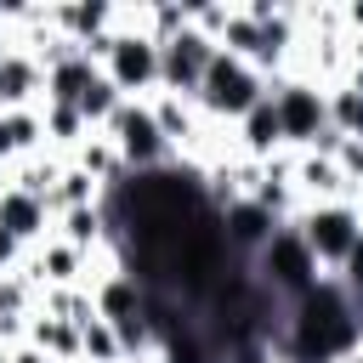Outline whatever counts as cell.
I'll return each instance as SVG.
<instances>
[{
  "label": "cell",
  "mask_w": 363,
  "mask_h": 363,
  "mask_svg": "<svg viewBox=\"0 0 363 363\" xmlns=\"http://www.w3.org/2000/svg\"><path fill=\"white\" fill-rule=\"evenodd\" d=\"M357 340H363V318H357V306L340 284H312L295 301L289 335H284L295 363H340V357L357 352Z\"/></svg>",
  "instance_id": "6da1fadb"
},
{
  "label": "cell",
  "mask_w": 363,
  "mask_h": 363,
  "mask_svg": "<svg viewBox=\"0 0 363 363\" xmlns=\"http://www.w3.org/2000/svg\"><path fill=\"white\" fill-rule=\"evenodd\" d=\"M261 96H267V91H261L255 68H250V62H238V57H227V51H216V62L204 68L199 102H204L210 113H221V119H244Z\"/></svg>",
  "instance_id": "7a4b0ae2"
},
{
  "label": "cell",
  "mask_w": 363,
  "mask_h": 363,
  "mask_svg": "<svg viewBox=\"0 0 363 363\" xmlns=\"http://www.w3.org/2000/svg\"><path fill=\"white\" fill-rule=\"evenodd\" d=\"M108 130H113L108 142H113L119 164H136V176H142V170H159V164L170 159V142L159 136L153 108H142V102H119L113 119H108Z\"/></svg>",
  "instance_id": "3957f363"
},
{
  "label": "cell",
  "mask_w": 363,
  "mask_h": 363,
  "mask_svg": "<svg viewBox=\"0 0 363 363\" xmlns=\"http://www.w3.org/2000/svg\"><path fill=\"white\" fill-rule=\"evenodd\" d=\"M301 238H306L312 261L346 267V255H352L357 238H363V216H357L352 204H312V216L301 221Z\"/></svg>",
  "instance_id": "277c9868"
},
{
  "label": "cell",
  "mask_w": 363,
  "mask_h": 363,
  "mask_svg": "<svg viewBox=\"0 0 363 363\" xmlns=\"http://www.w3.org/2000/svg\"><path fill=\"white\" fill-rule=\"evenodd\" d=\"M261 284L272 295H289V301H301L318 284V261H312V250H306L301 233H272L267 238V250H261Z\"/></svg>",
  "instance_id": "5b68a950"
},
{
  "label": "cell",
  "mask_w": 363,
  "mask_h": 363,
  "mask_svg": "<svg viewBox=\"0 0 363 363\" xmlns=\"http://www.w3.org/2000/svg\"><path fill=\"white\" fill-rule=\"evenodd\" d=\"M216 62V40H204L199 28H182L176 40L159 45V85H170V96H199L204 85V68Z\"/></svg>",
  "instance_id": "8992f818"
},
{
  "label": "cell",
  "mask_w": 363,
  "mask_h": 363,
  "mask_svg": "<svg viewBox=\"0 0 363 363\" xmlns=\"http://www.w3.org/2000/svg\"><path fill=\"white\" fill-rule=\"evenodd\" d=\"M102 57H108V79H113L119 96L159 85V45H153V34H108Z\"/></svg>",
  "instance_id": "52a82bcc"
},
{
  "label": "cell",
  "mask_w": 363,
  "mask_h": 363,
  "mask_svg": "<svg viewBox=\"0 0 363 363\" xmlns=\"http://www.w3.org/2000/svg\"><path fill=\"white\" fill-rule=\"evenodd\" d=\"M272 108H278V130H284V142H301V147H312L318 130L329 125V119H323V96H318L312 85H284V91L272 96Z\"/></svg>",
  "instance_id": "ba28073f"
},
{
  "label": "cell",
  "mask_w": 363,
  "mask_h": 363,
  "mask_svg": "<svg viewBox=\"0 0 363 363\" xmlns=\"http://www.w3.org/2000/svg\"><path fill=\"white\" fill-rule=\"evenodd\" d=\"M221 233H227V250H233V255H261L267 238L278 233V216L261 210L255 199H233V204L221 210Z\"/></svg>",
  "instance_id": "9c48e42d"
},
{
  "label": "cell",
  "mask_w": 363,
  "mask_h": 363,
  "mask_svg": "<svg viewBox=\"0 0 363 363\" xmlns=\"http://www.w3.org/2000/svg\"><path fill=\"white\" fill-rule=\"evenodd\" d=\"M96 79V68H91V57L85 51H62L57 62H51V79H45V91H51V108H74L79 96H85V85Z\"/></svg>",
  "instance_id": "30bf717a"
},
{
  "label": "cell",
  "mask_w": 363,
  "mask_h": 363,
  "mask_svg": "<svg viewBox=\"0 0 363 363\" xmlns=\"http://www.w3.org/2000/svg\"><path fill=\"white\" fill-rule=\"evenodd\" d=\"M0 227H6L17 244L40 238V233H45V199H34V193H23V187H6V193H0Z\"/></svg>",
  "instance_id": "8fae6325"
},
{
  "label": "cell",
  "mask_w": 363,
  "mask_h": 363,
  "mask_svg": "<svg viewBox=\"0 0 363 363\" xmlns=\"http://www.w3.org/2000/svg\"><path fill=\"white\" fill-rule=\"evenodd\" d=\"M96 318L102 323H125V318H142V284L113 272L102 289H96Z\"/></svg>",
  "instance_id": "7c38bea8"
},
{
  "label": "cell",
  "mask_w": 363,
  "mask_h": 363,
  "mask_svg": "<svg viewBox=\"0 0 363 363\" xmlns=\"http://www.w3.org/2000/svg\"><path fill=\"white\" fill-rule=\"evenodd\" d=\"M34 91H40V62L6 57V62H0V113H17Z\"/></svg>",
  "instance_id": "4fadbf2b"
},
{
  "label": "cell",
  "mask_w": 363,
  "mask_h": 363,
  "mask_svg": "<svg viewBox=\"0 0 363 363\" xmlns=\"http://www.w3.org/2000/svg\"><path fill=\"white\" fill-rule=\"evenodd\" d=\"M238 125H244V147H250V153H272V147L284 142V130H278V108H272V96H261V102H255V108H250V113H244Z\"/></svg>",
  "instance_id": "5bb4252c"
},
{
  "label": "cell",
  "mask_w": 363,
  "mask_h": 363,
  "mask_svg": "<svg viewBox=\"0 0 363 363\" xmlns=\"http://www.w3.org/2000/svg\"><path fill=\"white\" fill-rule=\"evenodd\" d=\"M79 357H85V363H119L125 352H119V335H113V323H102V318L79 323Z\"/></svg>",
  "instance_id": "9a60e30c"
},
{
  "label": "cell",
  "mask_w": 363,
  "mask_h": 363,
  "mask_svg": "<svg viewBox=\"0 0 363 363\" xmlns=\"http://www.w3.org/2000/svg\"><path fill=\"white\" fill-rule=\"evenodd\" d=\"M74 108H79V119H85V125H108V119H113V108H119V91H113V79H108V74H96Z\"/></svg>",
  "instance_id": "2e32d148"
},
{
  "label": "cell",
  "mask_w": 363,
  "mask_h": 363,
  "mask_svg": "<svg viewBox=\"0 0 363 363\" xmlns=\"http://www.w3.org/2000/svg\"><path fill=\"white\" fill-rule=\"evenodd\" d=\"M34 346L45 357H79V329L68 318H45V323H34Z\"/></svg>",
  "instance_id": "e0dca14e"
},
{
  "label": "cell",
  "mask_w": 363,
  "mask_h": 363,
  "mask_svg": "<svg viewBox=\"0 0 363 363\" xmlns=\"http://www.w3.org/2000/svg\"><path fill=\"white\" fill-rule=\"evenodd\" d=\"M153 125H159L164 142H187V136H193V113H187L182 96H159V102H153Z\"/></svg>",
  "instance_id": "ac0fdd59"
},
{
  "label": "cell",
  "mask_w": 363,
  "mask_h": 363,
  "mask_svg": "<svg viewBox=\"0 0 363 363\" xmlns=\"http://www.w3.org/2000/svg\"><path fill=\"white\" fill-rule=\"evenodd\" d=\"M96 238H102V210H96V204H79V210H68V216H62V244L91 250Z\"/></svg>",
  "instance_id": "d6986e66"
},
{
  "label": "cell",
  "mask_w": 363,
  "mask_h": 363,
  "mask_svg": "<svg viewBox=\"0 0 363 363\" xmlns=\"http://www.w3.org/2000/svg\"><path fill=\"white\" fill-rule=\"evenodd\" d=\"M295 176H301L306 193H340V187H346L340 170H335V159H323V153H306V159L295 164Z\"/></svg>",
  "instance_id": "ffe728a7"
},
{
  "label": "cell",
  "mask_w": 363,
  "mask_h": 363,
  "mask_svg": "<svg viewBox=\"0 0 363 363\" xmlns=\"http://www.w3.org/2000/svg\"><path fill=\"white\" fill-rule=\"evenodd\" d=\"M79 255H85V250H74V244H45V250H40V278L74 284V278H79Z\"/></svg>",
  "instance_id": "44dd1931"
},
{
  "label": "cell",
  "mask_w": 363,
  "mask_h": 363,
  "mask_svg": "<svg viewBox=\"0 0 363 363\" xmlns=\"http://www.w3.org/2000/svg\"><path fill=\"white\" fill-rule=\"evenodd\" d=\"M108 17H113L108 6H68V11H62V23L79 34V45H96V40L108 34Z\"/></svg>",
  "instance_id": "7402d4cb"
},
{
  "label": "cell",
  "mask_w": 363,
  "mask_h": 363,
  "mask_svg": "<svg viewBox=\"0 0 363 363\" xmlns=\"http://www.w3.org/2000/svg\"><path fill=\"white\" fill-rule=\"evenodd\" d=\"M221 40H227V57H238V62H255V45H261V28H255L250 17H227V28H221Z\"/></svg>",
  "instance_id": "603a6c76"
},
{
  "label": "cell",
  "mask_w": 363,
  "mask_h": 363,
  "mask_svg": "<svg viewBox=\"0 0 363 363\" xmlns=\"http://www.w3.org/2000/svg\"><path fill=\"white\" fill-rule=\"evenodd\" d=\"M91 193H96V182H91L85 170H68V176H57V187H51L45 204H68V210H79V204H91Z\"/></svg>",
  "instance_id": "cb8c5ba5"
},
{
  "label": "cell",
  "mask_w": 363,
  "mask_h": 363,
  "mask_svg": "<svg viewBox=\"0 0 363 363\" xmlns=\"http://www.w3.org/2000/svg\"><path fill=\"white\" fill-rule=\"evenodd\" d=\"M40 130H45V119H40V113H28V108L6 113V136H11V153L34 147V142H40Z\"/></svg>",
  "instance_id": "d4e9b609"
},
{
  "label": "cell",
  "mask_w": 363,
  "mask_h": 363,
  "mask_svg": "<svg viewBox=\"0 0 363 363\" xmlns=\"http://www.w3.org/2000/svg\"><path fill=\"white\" fill-rule=\"evenodd\" d=\"M23 301H28V284L0 272V323H17L23 318Z\"/></svg>",
  "instance_id": "484cf974"
},
{
  "label": "cell",
  "mask_w": 363,
  "mask_h": 363,
  "mask_svg": "<svg viewBox=\"0 0 363 363\" xmlns=\"http://www.w3.org/2000/svg\"><path fill=\"white\" fill-rule=\"evenodd\" d=\"M45 130H51L57 142H79L85 119H79V108H51V113H45Z\"/></svg>",
  "instance_id": "4316f807"
},
{
  "label": "cell",
  "mask_w": 363,
  "mask_h": 363,
  "mask_svg": "<svg viewBox=\"0 0 363 363\" xmlns=\"http://www.w3.org/2000/svg\"><path fill=\"white\" fill-rule=\"evenodd\" d=\"M335 170H340V182H363V142H340L335 147Z\"/></svg>",
  "instance_id": "83f0119b"
},
{
  "label": "cell",
  "mask_w": 363,
  "mask_h": 363,
  "mask_svg": "<svg viewBox=\"0 0 363 363\" xmlns=\"http://www.w3.org/2000/svg\"><path fill=\"white\" fill-rule=\"evenodd\" d=\"M113 335H119V352H142V346H153V329H147L142 318H125V323H113Z\"/></svg>",
  "instance_id": "f1b7e54d"
},
{
  "label": "cell",
  "mask_w": 363,
  "mask_h": 363,
  "mask_svg": "<svg viewBox=\"0 0 363 363\" xmlns=\"http://www.w3.org/2000/svg\"><path fill=\"white\" fill-rule=\"evenodd\" d=\"M352 284H363V238H357V250L346 255V289H352Z\"/></svg>",
  "instance_id": "f546056e"
},
{
  "label": "cell",
  "mask_w": 363,
  "mask_h": 363,
  "mask_svg": "<svg viewBox=\"0 0 363 363\" xmlns=\"http://www.w3.org/2000/svg\"><path fill=\"white\" fill-rule=\"evenodd\" d=\"M17 250H23V244H17V238H11V233H6V227H0V272H6V267H11V261H17Z\"/></svg>",
  "instance_id": "4dcf8cb0"
},
{
  "label": "cell",
  "mask_w": 363,
  "mask_h": 363,
  "mask_svg": "<svg viewBox=\"0 0 363 363\" xmlns=\"http://www.w3.org/2000/svg\"><path fill=\"white\" fill-rule=\"evenodd\" d=\"M11 363H51L40 346H23V352H11Z\"/></svg>",
  "instance_id": "1f68e13d"
},
{
  "label": "cell",
  "mask_w": 363,
  "mask_h": 363,
  "mask_svg": "<svg viewBox=\"0 0 363 363\" xmlns=\"http://www.w3.org/2000/svg\"><path fill=\"white\" fill-rule=\"evenodd\" d=\"M11 153V136H6V113H0V159Z\"/></svg>",
  "instance_id": "d6a6232c"
},
{
  "label": "cell",
  "mask_w": 363,
  "mask_h": 363,
  "mask_svg": "<svg viewBox=\"0 0 363 363\" xmlns=\"http://www.w3.org/2000/svg\"><path fill=\"white\" fill-rule=\"evenodd\" d=\"M352 142H363V102H357V119H352Z\"/></svg>",
  "instance_id": "836d02e7"
},
{
  "label": "cell",
  "mask_w": 363,
  "mask_h": 363,
  "mask_svg": "<svg viewBox=\"0 0 363 363\" xmlns=\"http://www.w3.org/2000/svg\"><path fill=\"white\" fill-rule=\"evenodd\" d=\"M346 17H352V28H363V0H357V6L346 11Z\"/></svg>",
  "instance_id": "e575fe53"
},
{
  "label": "cell",
  "mask_w": 363,
  "mask_h": 363,
  "mask_svg": "<svg viewBox=\"0 0 363 363\" xmlns=\"http://www.w3.org/2000/svg\"><path fill=\"white\" fill-rule=\"evenodd\" d=\"M357 91H363V40H357Z\"/></svg>",
  "instance_id": "d590c367"
},
{
  "label": "cell",
  "mask_w": 363,
  "mask_h": 363,
  "mask_svg": "<svg viewBox=\"0 0 363 363\" xmlns=\"http://www.w3.org/2000/svg\"><path fill=\"white\" fill-rule=\"evenodd\" d=\"M0 363H11V352H6V346H0Z\"/></svg>",
  "instance_id": "8d00e7d4"
},
{
  "label": "cell",
  "mask_w": 363,
  "mask_h": 363,
  "mask_svg": "<svg viewBox=\"0 0 363 363\" xmlns=\"http://www.w3.org/2000/svg\"><path fill=\"white\" fill-rule=\"evenodd\" d=\"M6 57H11V51H6V40H0V62H6Z\"/></svg>",
  "instance_id": "74e56055"
},
{
  "label": "cell",
  "mask_w": 363,
  "mask_h": 363,
  "mask_svg": "<svg viewBox=\"0 0 363 363\" xmlns=\"http://www.w3.org/2000/svg\"><path fill=\"white\" fill-rule=\"evenodd\" d=\"M352 357H357V363H363V340H357V352H352Z\"/></svg>",
  "instance_id": "f35d334b"
},
{
  "label": "cell",
  "mask_w": 363,
  "mask_h": 363,
  "mask_svg": "<svg viewBox=\"0 0 363 363\" xmlns=\"http://www.w3.org/2000/svg\"><path fill=\"white\" fill-rule=\"evenodd\" d=\"M340 363H357V357H340Z\"/></svg>",
  "instance_id": "ab89813d"
}]
</instances>
